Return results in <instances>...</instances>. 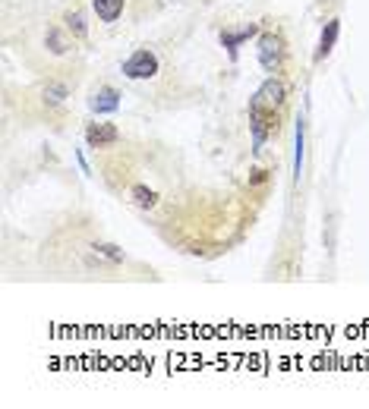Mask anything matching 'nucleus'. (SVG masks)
<instances>
[{
  "label": "nucleus",
  "mask_w": 369,
  "mask_h": 409,
  "mask_svg": "<svg viewBox=\"0 0 369 409\" xmlns=\"http://www.w3.org/2000/svg\"><path fill=\"white\" fill-rule=\"evenodd\" d=\"M158 73V57L149 48H139L133 57L123 60V76L130 79H152Z\"/></svg>",
  "instance_id": "f257e3e1"
},
{
  "label": "nucleus",
  "mask_w": 369,
  "mask_h": 409,
  "mask_svg": "<svg viewBox=\"0 0 369 409\" xmlns=\"http://www.w3.org/2000/svg\"><path fill=\"white\" fill-rule=\"evenodd\" d=\"M281 60H284V44H281L278 35H262L259 42V63L265 66V73H278L281 70Z\"/></svg>",
  "instance_id": "f03ea898"
},
{
  "label": "nucleus",
  "mask_w": 369,
  "mask_h": 409,
  "mask_svg": "<svg viewBox=\"0 0 369 409\" xmlns=\"http://www.w3.org/2000/svg\"><path fill=\"white\" fill-rule=\"evenodd\" d=\"M117 139H120V132L114 123H89V130H85V142H89L92 149H107V145H114Z\"/></svg>",
  "instance_id": "7ed1b4c3"
},
{
  "label": "nucleus",
  "mask_w": 369,
  "mask_h": 409,
  "mask_svg": "<svg viewBox=\"0 0 369 409\" xmlns=\"http://www.w3.org/2000/svg\"><path fill=\"white\" fill-rule=\"evenodd\" d=\"M259 98H262L268 107H281V104L287 101V85L281 82L278 76H272V79H268V82L262 85V89H259Z\"/></svg>",
  "instance_id": "20e7f679"
},
{
  "label": "nucleus",
  "mask_w": 369,
  "mask_h": 409,
  "mask_svg": "<svg viewBox=\"0 0 369 409\" xmlns=\"http://www.w3.org/2000/svg\"><path fill=\"white\" fill-rule=\"evenodd\" d=\"M89 104H92V111H98V113H111L120 107V92L111 89V85H104V89L95 92V98H92Z\"/></svg>",
  "instance_id": "39448f33"
},
{
  "label": "nucleus",
  "mask_w": 369,
  "mask_h": 409,
  "mask_svg": "<svg viewBox=\"0 0 369 409\" xmlns=\"http://www.w3.org/2000/svg\"><path fill=\"white\" fill-rule=\"evenodd\" d=\"M92 6H95V13H98L102 23H117L120 13H123V6H126V0H92Z\"/></svg>",
  "instance_id": "423d86ee"
},
{
  "label": "nucleus",
  "mask_w": 369,
  "mask_h": 409,
  "mask_svg": "<svg viewBox=\"0 0 369 409\" xmlns=\"http://www.w3.org/2000/svg\"><path fill=\"white\" fill-rule=\"evenodd\" d=\"M334 38H338V19H332V23L325 25V32H322V38H319V51H316V60H322L328 51L334 48Z\"/></svg>",
  "instance_id": "0eeeda50"
},
{
  "label": "nucleus",
  "mask_w": 369,
  "mask_h": 409,
  "mask_svg": "<svg viewBox=\"0 0 369 409\" xmlns=\"http://www.w3.org/2000/svg\"><path fill=\"white\" fill-rule=\"evenodd\" d=\"M66 29L73 32L76 38H85V32H89V25H85V16L79 10H73V13H66Z\"/></svg>",
  "instance_id": "6e6552de"
},
{
  "label": "nucleus",
  "mask_w": 369,
  "mask_h": 409,
  "mask_svg": "<svg viewBox=\"0 0 369 409\" xmlns=\"http://www.w3.org/2000/svg\"><path fill=\"white\" fill-rule=\"evenodd\" d=\"M250 35H256V25H246V29H240V32H224L221 42H224V48H237V44L246 42Z\"/></svg>",
  "instance_id": "1a4fd4ad"
},
{
  "label": "nucleus",
  "mask_w": 369,
  "mask_h": 409,
  "mask_svg": "<svg viewBox=\"0 0 369 409\" xmlns=\"http://www.w3.org/2000/svg\"><path fill=\"white\" fill-rule=\"evenodd\" d=\"M133 202H136L139 208H155L158 196H155V189H145V186H133Z\"/></svg>",
  "instance_id": "9d476101"
},
{
  "label": "nucleus",
  "mask_w": 369,
  "mask_h": 409,
  "mask_svg": "<svg viewBox=\"0 0 369 409\" xmlns=\"http://www.w3.org/2000/svg\"><path fill=\"white\" fill-rule=\"evenodd\" d=\"M48 42H51V51H54V54H63V51H70V42H66V38L60 35L57 29H51V32H48Z\"/></svg>",
  "instance_id": "9b49d317"
},
{
  "label": "nucleus",
  "mask_w": 369,
  "mask_h": 409,
  "mask_svg": "<svg viewBox=\"0 0 369 409\" xmlns=\"http://www.w3.org/2000/svg\"><path fill=\"white\" fill-rule=\"evenodd\" d=\"M66 92H70V89H66L63 82H51L48 89H44V95H48V101L57 104V101H63V98H66Z\"/></svg>",
  "instance_id": "f8f14e48"
},
{
  "label": "nucleus",
  "mask_w": 369,
  "mask_h": 409,
  "mask_svg": "<svg viewBox=\"0 0 369 409\" xmlns=\"http://www.w3.org/2000/svg\"><path fill=\"white\" fill-rule=\"evenodd\" d=\"M95 249H98V252H102V256H107V258H111V261H120V258H123V256H120V252H117V246H107V243H98V246H95Z\"/></svg>",
  "instance_id": "ddd939ff"
},
{
  "label": "nucleus",
  "mask_w": 369,
  "mask_h": 409,
  "mask_svg": "<svg viewBox=\"0 0 369 409\" xmlns=\"http://www.w3.org/2000/svg\"><path fill=\"white\" fill-rule=\"evenodd\" d=\"M262 183H268V170H256L250 177V186H262Z\"/></svg>",
  "instance_id": "4468645a"
}]
</instances>
